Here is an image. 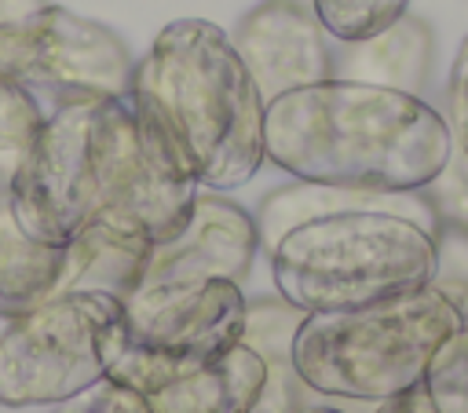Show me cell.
Here are the masks:
<instances>
[{
    "instance_id": "cell-17",
    "label": "cell",
    "mask_w": 468,
    "mask_h": 413,
    "mask_svg": "<svg viewBox=\"0 0 468 413\" xmlns=\"http://www.w3.org/2000/svg\"><path fill=\"white\" fill-rule=\"evenodd\" d=\"M406 7L410 0H311L318 26L336 44H355L388 29L395 18L406 15Z\"/></svg>"
},
{
    "instance_id": "cell-14",
    "label": "cell",
    "mask_w": 468,
    "mask_h": 413,
    "mask_svg": "<svg viewBox=\"0 0 468 413\" xmlns=\"http://www.w3.org/2000/svg\"><path fill=\"white\" fill-rule=\"evenodd\" d=\"M150 241L110 223H88L66 245L62 292H110L128 300L150 263Z\"/></svg>"
},
{
    "instance_id": "cell-22",
    "label": "cell",
    "mask_w": 468,
    "mask_h": 413,
    "mask_svg": "<svg viewBox=\"0 0 468 413\" xmlns=\"http://www.w3.org/2000/svg\"><path fill=\"white\" fill-rule=\"evenodd\" d=\"M373 413H439V406L431 402V395H428V387L420 380V384H413L406 391H395V395L380 398V406Z\"/></svg>"
},
{
    "instance_id": "cell-11",
    "label": "cell",
    "mask_w": 468,
    "mask_h": 413,
    "mask_svg": "<svg viewBox=\"0 0 468 413\" xmlns=\"http://www.w3.org/2000/svg\"><path fill=\"white\" fill-rule=\"evenodd\" d=\"M263 376V358L238 340L216 362L146 395L150 413H252Z\"/></svg>"
},
{
    "instance_id": "cell-8",
    "label": "cell",
    "mask_w": 468,
    "mask_h": 413,
    "mask_svg": "<svg viewBox=\"0 0 468 413\" xmlns=\"http://www.w3.org/2000/svg\"><path fill=\"white\" fill-rule=\"evenodd\" d=\"M0 73L26 84L51 113L80 99L128 95L135 58L102 22L58 4H37L0 18Z\"/></svg>"
},
{
    "instance_id": "cell-12",
    "label": "cell",
    "mask_w": 468,
    "mask_h": 413,
    "mask_svg": "<svg viewBox=\"0 0 468 413\" xmlns=\"http://www.w3.org/2000/svg\"><path fill=\"white\" fill-rule=\"evenodd\" d=\"M303 311L292 307L282 296H263L245 303V333L241 344H249L263 358V391L252 406V413H303L311 409L307 395H314L296 365H292V336Z\"/></svg>"
},
{
    "instance_id": "cell-20",
    "label": "cell",
    "mask_w": 468,
    "mask_h": 413,
    "mask_svg": "<svg viewBox=\"0 0 468 413\" xmlns=\"http://www.w3.org/2000/svg\"><path fill=\"white\" fill-rule=\"evenodd\" d=\"M58 413H150V398L143 391L106 376L95 387H88L84 395L62 402Z\"/></svg>"
},
{
    "instance_id": "cell-13",
    "label": "cell",
    "mask_w": 468,
    "mask_h": 413,
    "mask_svg": "<svg viewBox=\"0 0 468 413\" xmlns=\"http://www.w3.org/2000/svg\"><path fill=\"white\" fill-rule=\"evenodd\" d=\"M428 66H431V29L413 15H402L388 29L344 44V51L333 55V77L399 88L410 95L424 88Z\"/></svg>"
},
{
    "instance_id": "cell-18",
    "label": "cell",
    "mask_w": 468,
    "mask_h": 413,
    "mask_svg": "<svg viewBox=\"0 0 468 413\" xmlns=\"http://www.w3.org/2000/svg\"><path fill=\"white\" fill-rule=\"evenodd\" d=\"M424 387L439 413H468V325H461L431 358Z\"/></svg>"
},
{
    "instance_id": "cell-5",
    "label": "cell",
    "mask_w": 468,
    "mask_h": 413,
    "mask_svg": "<svg viewBox=\"0 0 468 413\" xmlns=\"http://www.w3.org/2000/svg\"><path fill=\"white\" fill-rule=\"evenodd\" d=\"M468 314L435 285L347 311L303 314L292 365L314 395L380 402L424 380L435 351Z\"/></svg>"
},
{
    "instance_id": "cell-19",
    "label": "cell",
    "mask_w": 468,
    "mask_h": 413,
    "mask_svg": "<svg viewBox=\"0 0 468 413\" xmlns=\"http://www.w3.org/2000/svg\"><path fill=\"white\" fill-rule=\"evenodd\" d=\"M435 216V230H464L468 234V154L457 146L450 150V161L442 172L420 190Z\"/></svg>"
},
{
    "instance_id": "cell-2",
    "label": "cell",
    "mask_w": 468,
    "mask_h": 413,
    "mask_svg": "<svg viewBox=\"0 0 468 413\" xmlns=\"http://www.w3.org/2000/svg\"><path fill=\"white\" fill-rule=\"evenodd\" d=\"M132 91L157 113L205 190H234L263 164L267 102L216 22H168L135 62Z\"/></svg>"
},
{
    "instance_id": "cell-10",
    "label": "cell",
    "mask_w": 468,
    "mask_h": 413,
    "mask_svg": "<svg viewBox=\"0 0 468 413\" xmlns=\"http://www.w3.org/2000/svg\"><path fill=\"white\" fill-rule=\"evenodd\" d=\"M234 48L263 102L333 77L329 33L300 0H263L234 26Z\"/></svg>"
},
{
    "instance_id": "cell-9",
    "label": "cell",
    "mask_w": 468,
    "mask_h": 413,
    "mask_svg": "<svg viewBox=\"0 0 468 413\" xmlns=\"http://www.w3.org/2000/svg\"><path fill=\"white\" fill-rule=\"evenodd\" d=\"M260 252L256 216L238 201L223 197V190L197 194L179 234L150 249V263L139 285L161 281H245L252 259Z\"/></svg>"
},
{
    "instance_id": "cell-16",
    "label": "cell",
    "mask_w": 468,
    "mask_h": 413,
    "mask_svg": "<svg viewBox=\"0 0 468 413\" xmlns=\"http://www.w3.org/2000/svg\"><path fill=\"white\" fill-rule=\"evenodd\" d=\"M44 121H48V110L40 106V99L15 77L0 73V186L4 190L11 175L22 168V161L29 157Z\"/></svg>"
},
{
    "instance_id": "cell-23",
    "label": "cell",
    "mask_w": 468,
    "mask_h": 413,
    "mask_svg": "<svg viewBox=\"0 0 468 413\" xmlns=\"http://www.w3.org/2000/svg\"><path fill=\"white\" fill-rule=\"evenodd\" d=\"M303 413H340V409H333V406H311V409H303Z\"/></svg>"
},
{
    "instance_id": "cell-3",
    "label": "cell",
    "mask_w": 468,
    "mask_h": 413,
    "mask_svg": "<svg viewBox=\"0 0 468 413\" xmlns=\"http://www.w3.org/2000/svg\"><path fill=\"white\" fill-rule=\"evenodd\" d=\"M435 267V230L395 208L325 212L271 245L274 289L303 314L366 307L424 289Z\"/></svg>"
},
{
    "instance_id": "cell-6",
    "label": "cell",
    "mask_w": 468,
    "mask_h": 413,
    "mask_svg": "<svg viewBox=\"0 0 468 413\" xmlns=\"http://www.w3.org/2000/svg\"><path fill=\"white\" fill-rule=\"evenodd\" d=\"M124 340V300L58 292L0 329V406H62L106 380Z\"/></svg>"
},
{
    "instance_id": "cell-4",
    "label": "cell",
    "mask_w": 468,
    "mask_h": 413,
    "mask_svg": "<svg viewBox=\"0 0 468 413\" xmlns=\"http://www.w3.org/2000/svg\"><path fill=\"white\" fill-rule=\"evenodd\" d=\"M139 143L132 91L55 106L11 175L4 201L15 223L51 245H69L91 219L121 208Z\"/></svg>"
},
{
    "instance_id": "cell-1",
    "label": "cell",
    "mask_w": 468,
    "mask_h": 413,
    "mask_svg": "<svg viewBox=\"0 0 468 413\" xmlns=\"http://www.w3.org/2000/svg\"><path fill=\"white\" fill-rule=\"evenodd\" d=\"M446 117L420 95L329 77L292 88L263 110V154L292 179L413 194L450 161Z\"/></svg>"
},
{
    "instance_id": "cell-7",
    "label": "cell",
    "mask_w": 468,
    "mask_h": 413,
    "mask_svg": "<svg viewBox=\"0 0 468 413\" xmlns=\"http://www.w3.org/2000/svg\"><path fill=\"white\" fill-rule=\"evenodd\" d=\"M245 292L238 281H161L139 285L124 300V340L110 380L143 395L186 376L245 333Z\"/></svg>"
},
{
    "instance_id": "cell-15",
    "label": "cell",
    "mask_w": 468,
    "mask_h": 413,
    "mask_svg": "<svg viewBox=\"0 0 468 413\" xmlns=\"http://www.w3.org/2000/svg\"><path fill=\"white\" fill-rule=\"evenodd\" d=\"M66 245L26 234L0 197V318H18L62 292Z\"/></svg>"
},
{
    "instance_id": "cell-21",
    "label": "cell",
    "mask_w": 468,
    "mask_h": 413,
    "mask_svg": "<svg viewBox=\"0 0 468 413\" xmlns=\"http://www.w3.org/2000/svg\"><path fill=\"white\" fill-rule=\"evenodd\" d=\"M446 124L453 135V146L461 154H468V37L461 40L453 66H450V88H446Z\"/></svg>"
}]
</instances>
